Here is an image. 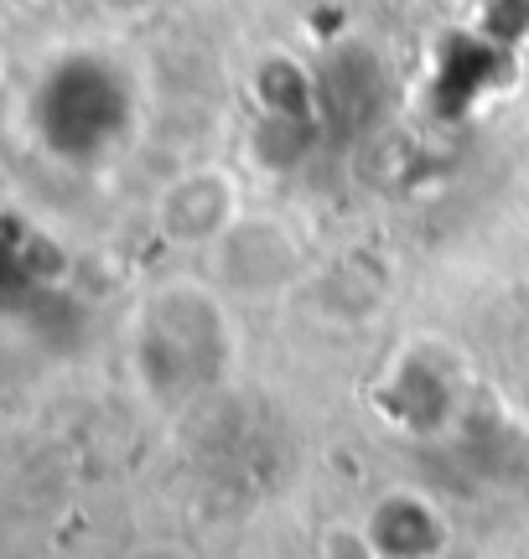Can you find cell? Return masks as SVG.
Masks as SVG:
<instances>
[{
	"label": "cell",
	"instance_id": "6da1fadb",
	"mask_svg": "<svg viewBox=\"0 0 529 559\" xmlns=\"http://www.w3.org/2000/svg\"><path fill=\"white\" fill-rule=\"evenodd\" d=\"M136 559H187L183 549H145V555H136Z\"/></svg>",
	"mask_w": 529,
	"mask_h": 559
}]
</instances>
